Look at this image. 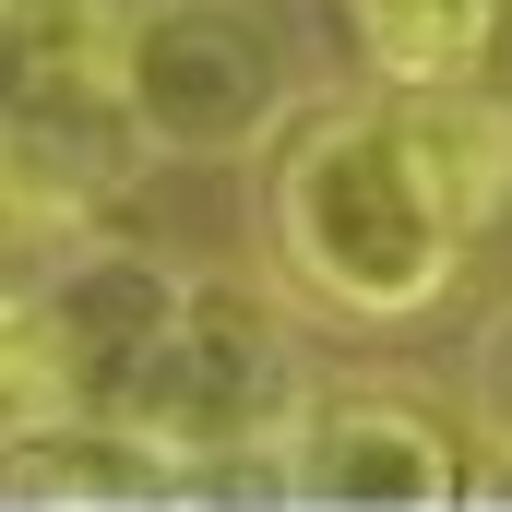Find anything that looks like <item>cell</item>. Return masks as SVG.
<instances>
[{
	"mask_svg": "<svg viewBox=\"0 0 512 512\" xmlns=\"http://www.w3.org/2000/svg\"><path fill=\"white\" fill-rule=\"evenodd\" d=\"M465 405H477V429H489V441L512 453V310L489 322V334H477V393H465Z\"/></svg>",
	"mask_w": 512,
	"mask_h": 512,
	"instance_id": "7",
	"label": "cell"
},
{
	"mask_svg": "<svg viewBox=\"0 0 512 512\" xmlns=\"http://www.w3.org/2000/svg\"><path fill=\"white\" fill-rule=\"evenodd\" d=\"M465 441L429 393L393 382H334L298 405L286 465H274V512H465Z\"/></svg>",
	"mask_w": 512,
	"mask_h": 512,
	"instance_id": "4",
	"label": "cell"
},
{
	"mask_svg": "<svg viewBox=\"0 0 512 512\" xmlns=\"http://www.w3.org/2000/svg\"><path fill=\"white\" fill-rule=\"evenodd\" d=\"M310 405L298 334L286 310L239 286V274H191L179 322L155 334V358L120 382V405L96 429H120V453L155 477V501H215L227 465H286V429Z\"/></svg>",
	"mask_w": 512,
	"mask_h": 512,
	"instance_id": "2",
	"label": "cell"
},
{
	"mask_svg": "<svg viewBox=\"0 0 512 512\" xmlns=\"http://www.w3.org/2000/svg\"><path fill=\"white\" fill-rule=\"evenodd\" d=\"M465 512H512V453L489 465V477H477V489H465Z\"/></svg>",
	"mask_w": 512,
	"mask_h": 512,
	"instance_id": "10",
	"label": "cell"
},
{
	"mask_svg": "<svg viewBox=\"0 0 512 512\" xmlns=\"http://www.w3.org/2000/svg\"><path fill=\"white\" fill-rule=\"evenodd\" d=\"M334 24L382 96H429V84H489L501 0H334Z\"/></svg>",
	"mask_w": 512,
	"mask_h": 512,
	"instance_id": "6",
	"label": "cell"
},
{
	"mask_svg": "<svg viewBox=\"0 0 512 512\" xmlns=\"http://www.w3.org/2000/svg\"><path fill=\"white\" fill-rule=\"evenodd\" d=\"M12 12H24V0H0V36H12Z\"/></svg>",
	"mask_w": 512,
	"mask_h": 512,
	"instance_id": "11",
	"label": "cell"
},
{
	"mask_svg": "<svg viewBox=\"0 0 512 512\" xmlns=\"http://www.w3.org/2000/svg\"><path fill=\"white\" fill-rule=\"evenodd\" d=\"M108 84H120L143 155L227 167L286 131V36L251 0H131L108 24Z\"/></svg>",
	"mask_w": 512,
	"mask_h": 512,
	"instance_id": "3",
	"label": "cell"
},
{
	"mask_svg": "<svg viewBox=\"0 0 512 512\" xmlns=\"http://www.w3.org/2000/svg\"><path fill=\"white\" fill-rule=\"evenodd\" d=\"M465 251L477 239L429 191L393 96H370V108L346 96V108L286 120V143H274V262L334 322H417V310H441Z\"/></svg>",
	"mask_w": 512,
	"mask_h": 512,
	"instance_id": "1",
	"label": "cell"
},
{
	"mask_svg": "<svg viewBox=\"0 0 512 512\" xmlns=\"http://www.w3.org/2000/svg\"><path fill=\"white\" fill-rule=\"evenodd\" d=\"M36 239H48V203H36V191L12 179V155H0V262H12V251H36Z\"/></svg>",
	"mask_w": 512,
	"mask_h": 512,
	"instance_id": "8",
	"label": "cell"
},
{
	"mask_svg": "<svg viewBox=\"0 0 512 512\" xmlns=\"http://www.w3.org/2000/svg\"><path fill=\"white\" fill-rule=\"evenodd\" d=\"M489 96H512V0H501V24H489Z\"/></svg>",
	"mask_w": 512,
	"mask_h": 512,
	"instance_id": "9",
	"label": "cell"
},
{
	"mask_svg": "<svg viewBox=\"0 0 512 512\" xmlns=\"http://www.w3.org/2000/svg\"><path fill=\"white\" fill-rule=\"evenodd\" d=\"M36 298H48L60 346H72L84 417H108V405H120V382L143 370V358H155V334L179 322L191 274H167L155 251H120V239H72V251L36 274Z\"/></svg>",
	"mask_w": 512,
	"mask_h": 512,
	"instance_id": "5",
	"label": "cell"
}]
</instances>
